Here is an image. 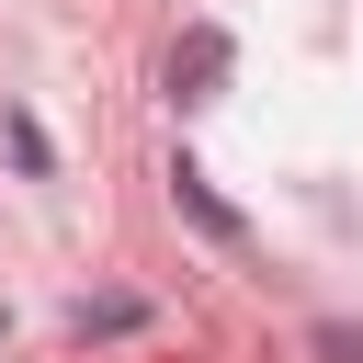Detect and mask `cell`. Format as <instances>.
<instances>
[{"label": "cell", "mask_w": 363, "mask_h": 363, "mask_svg": "<svg viewBox=\"0 0 363 363\" xmlns=\"http://www.w3.org/2000/svg\"><path fill=\"white\" fill-rule=\"evenodd\" d=\"M227 57H238V45H227L216 23H182V34H170V102H216V91H227Z\"/></svg>", "instance_id": "1"}, {"label": "cell", "mask_w": 363, "mask_h": 363, "mask_svg": "<svg viewBox=\"0 0 363 363\" xmlns=\"http://www.w3.org/2000/svg\"><path fill=\"white\" fill-rule=\"evenodd\" d=\"M170 204H182V216H193L204 238H238V204H227V193H216V182L193 170V159H170Z\"/></svg>", "instance_id": "2"}, {"label": "cell", "mask_w": 363, "mask_h": 363, "mask_svg": "<svg viewBox=\"0 0 363 363\" xmlns=\"http://www.w3.org/2000/svg\"><path fill=\"white\" fill-rule=\"evenodd\" d=\"M125 329H147L136 295H91V306H79V340H125Z\"/></svg>", "instance_id": "3"}, {"label": "cell", "mask_w": 363, "mask_h": 363, "mask_svg": "<svg viewBox=\"0 0 363 363\" xmlns=\"http://www.w3.org/2000/svg\"><path fill=\"white\" fill-rule=\"evenodd\" d=\"M11 159H23V170H57V147H45V125H34V113H11Z\"/></svg>", "instance_id": "4"}, {"label": "cell", "mask_w": 363, "mask_h": 363, "mask_svg": "<svg viewBox=\"0 0 363 363\" xmlns=\"http://www.w3.org/2000/svg\"><path fill=\"white\" fill-rule=\"evenodd\" d=\"M318 363H363V329L352 318H318Z\"/></svg>", "instance_id": "5"}]
</instances>
